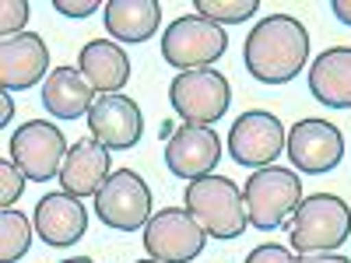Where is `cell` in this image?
<instances>
[{
  "mask_svg": "<svg viewBox=\"0 0 351 263\" xmlns=\"http://www.w3.org/2000/svg\"><path fill=\"white\" fill-rule=\"evenodd\" d=\"M285 144H288V130L278 120L274 112L267 109H250L243 112L228 130V155L236 165L243 168H267L274 165L278 155H285Z\"/></svg>",
  "mask_w": 351,
  "mask_h": 263,
  "instance_id": "9",
  "label": "cell"
},
{
  "mask_svg": "<svg viewBox=\"0 0 351 263\" xmlns=\"http://www.w3.org/2000/svg\"><path fill=\"white\" fill-rule=\"evenodd\" d=\"M243 263H295L288 246H278V242H263L256 249H250V256Z\"/></svg>",
  "mask_w": 351,
  "mask_h": 263,
  "instance_id": "25",
  "label": "cell"
},
{
  "mask_svg": "<svg viewBox=\"0 0 351 263\" xmlns=\"http://www.w3.org/2000/svg\"><path fill=\"white\" fill-rule=\"evenodd\" d=\"M25 21H28V4L25 0H4V4H0V36L4 39L21 36Z\"/></svg>",
  "mask_w": 351,
  "mask_h": 263,
  "instance_id": "24",
  "label": "cell"
},
{
  "mask_svg": "<svg viewBox=\"0 0 351 263\" xmlns=\"http://www.w3.org/2000/svg\"><path fill=\"white\" fill-rule=\"evenodd\" d=\"M49 46L36 32H21L11 39H0V84L4 92H25L49 77Z\"/></svg>",
  "mask_w": 351,
  "mask_h": 263,
  "instance_id": "14",
  "label": "cell"
},
{
  "mask_svg": "<svg viewBox=\"0 0 351 263\" xmlns=\"http://www.w3.org/2000/svg\"><path fill=\"white\" fill-rule=\"evenodd\" d=\"M32 225H36V236L46 246L67 249L88 231V211L71 193H46L32 211Z\"/></svg>",
  "mask_w": 351,
  "mask_h": 263,
  "instance_id": "15",
  "label": "cell"
},
{
  "mask_svg": "<svg viewBox=\"0 0 351 263\" xmlns=\"http://www.w3.org/2000/svg\"><path fill=\"white\" fill-rule=\"evenodd\" d=\"M109 148L102 140H95L92 134L81 137L71 144V151H67V162L60 168V183H64V193L84 200V197H95L106 179H109Z\"/></svg>",
  "mask_w": 351,
  "mask_h": 263,
  "instance_id": "16",
  "label": "cell"
},
{
  "mask_svg": "<svg viewBox=\"0 0 351 263\" xmlns=\"http://www.w3.org/2000/svg\"><path fill=\"white\" fill-rule=\"evenodd\" d=\"M285 155H288V162H291L295 172L324 175V172L337 168L341 158H344V134L330 120L306 116V120H299L295 127L288 130Z\"/></svg>",
  "mask_w": 351,
  "mask_h": 263,
  "instance_id": "11",
  "label": "cell"
},
{
  "mask_svg": "<svg viewBox=\"0 0 351 263\" xmlns=\"http://www.w3.org/2000/svg\"><path fill=\"white\" fill-rule=\"evenodd\" d=\"M60 263H95L92 256H71V260H60Z\"/></svg>",
  "mask_w": 351,
  "mask_h": 263,
  "instance_id": "30",
  "label": "cell"
},
{
  "mask_svg": "<svg viewBox=\"0 0 351 263\" xmlns=\"http://www.w3.org/2000/svg\"><path fill=\"white\" fill-rule=\"evenodd\" d=\"M169 105L176 109L183 123L197 127H215L232 105V88L228 77L215 67H200V71H183L176 74L169 84Z\"/></svg>",
  "mask_w": 351,
  "mask_h": 263,
  "instance_id": "5",
  "label": "cell"
},
{
  "mask_svg": "<svg viewBox=\"0 0 351 263\" xmlns=\"http://www.w3.org/2000/svg\"><path fill=\"white\" fill-rule=\"evenodd\" d=\"M53 8L67 18H88L92 11H99V0H53Z\"/></svg>",
  "mask_w": 351,
  "mask_h": 263,
  "instance_id": "26",
  "label": "cell"
},
{
  "mask_svg": "<svg viewBox=\"0 0 351 263\" xmlns=\"http://www.w3.org/2000/svg\"><path fill=\"white\" fill-rule=\"evenodd\" d=\"M243 64L260 84H288L309 64V32L291 14H267L243 42Z\"/></svg>",
  "mask_w": 351,
  "mask_h": 263,
  "instance_id": "1",
  "label": "cell"
},
{
  "mask_svg": "<svg viewBox=\"0 0 351 263\" xmlns=\"http://www.w3.org/2000/svg\"><path fill=\"white\" fill-rule=\"evenodd\" d=\"M95 105V92L84 81V74L77 67H53V74L43 81V109L53 120H77L88 116Z\"/></svg>",
  "mask_w": 351,
  "mask_h": 263,
  "instance_id": "20",
  "label": "cell"
},
{
  "mask_svg": "<svg viewBox=\"0 0 351 263\" xmlns=\"http://www.w3.org/2000/svg\"><path fill=\"white\" fill-rule=\"evenodd\" d=\"M260 11V0H193V14L215 25H239Z\"/></svg>",
  "mask_w": 351,
  "mask_h": 263,
  "instance_id": "22",
  "label": "cell"
},
{
  "mask_svg": "<svg viewBox=\"0 0 351 263\" xmlns=\"http://www.w3.org/2000/svg\"><path fill=\"white\" fill-rule=\"evenodd\" d=\"M11 116H14V99H11V92H4V112H0V127H8Z\"/></svg>",
  "mask_w": 351,
  "mask_h": 263,
  "instance_id": "29",
  "label": "cell"
},
{
  "mask_svg": "<svg viewBox=\"0 0 351 263\" xmlns=\"http://www.w3.org/2000/svg\"><path fill=\"white\" fill-rule=\"evenodd\" d=\"M309 95L327 109H351V46H330L309 67Z\"/></svg>",
  "mask_w": 351,
  "mask_h": 263,
  "instance_id": "18",
  "label": "cell"
},
{
  "mask_svg": "<svg viewBox=\"0 0 351 263\" xmlns=\"http://www.w3.org/2000/svg\"><path fill=\"white\" fill-rule=\"evenodd\" d=\"M228 49V36L225 28L200 18V14H183L176 18L165 36H162V60L176 71H200L218 64Z\"/></svg>",
  "mask_w": 351,
  "mask_h": 263,
  "instance_id": "6",
  "label": "cell"
},
{
  "mask_svg": "<svg viewBox=\"0 0 351 263\" xmlns=\"http://www.w3.org/2000/svg\"><path fill=\"white\" fill-rule=\"evenodd\" d=\"M32 249V225L18 208L0 211V263H18Z\"/></svg>",
  "mask_w": 351,
  "mask_h": 263,
  "instance_id": "21",
  "label": "cell"
},
{
  "mask_svg": "<svg viewBox=\"0 0 351 263\" xmlns=\"http://www.w3.org/2000/svg\"><path fill=\"white\" fill-rule=\"evenodd\" d=\"M295 263H351V260L341 253H302L295 256Z\"/></svg>",
  "mask_w": 351,
  "mask_h": 263,
  "instance_id": "27",
  "label": "cell"
},
{
  "mask_svg": "<svg viewBox=\"0 0 351 263\" xmlns=\"http://www.w3.org/2000/svg\"><path fill=\"white\" fill-rule=\"evenodd\" d=\"M77 71L84 74V81L92 84V92H99V95H120L130 81L127 49L112 39L84 42L81 53H77Z\"/></svg>",
  "mask_w": 351,
  "mask_h": 263,
  "instance_id": "17",
  "label": "cell"
},
{
  "mask_svg": "<svg viewBox=\"0 0 351 263\" xmlns=\"http://www.w3.org/2000/svg\"><path fill=\"white\" fill-rule=\"evenodd\" d=\"M144 249L158 263H193L204 246H208V231H204L186 208H162L144 225Z\"/></svg>",
  "mask_w": 351,
  "mask_h": 263,
  "instance_id": "8",
  "label": "cell"
},
{
  "mask_svg": "<svg viewBox=\"0 0 351 263\" xmlns=\"http://www.w3.org/2000/svg\"><path fill=\"white\" fill-rule=\"evenodd\" d=\"M218 158H221V140H218L215 127L183 123L165 140V168L176 179H200V175H211Z\"/></svg>",
  "mask_w": 351,
  "mask_h": 263,
  "instance_id": "13",
  "label": "cell"
},
{
  "mask_svg": "<svg viewBox=\"0 0 351 263\" xmlns=\"http://www.w3.org/2000/svg\"><path fill=\"white\" fill-rule=\"evenodd\" d=\"M243 200H246L250 225L260 228V231H274L288 218H295L299 203L306 197H302V179H299L295 168L267 165V168H256L246 179Z\"/></svg>",
  "mask_w": 351,
  "mask_h": 263,
  "instance_id": "4",
  "label": "cell"
},
{
  "mask_svg": "<svg viewBox=\"0 0 351 263\" xmlns=\"http://www.w3.org/2000/svg\"><path fill=\"white\" fill-rule=\"evenodd\" d=\"M102 21L112 42H148L162 25V4L158 0H106Z\"/></svg>",
  "mask_w": 351,
  "mask_h": 263,
  "instance_id": "19",
  "label": "cell"
},
{
  "mask_svg": "<svg viewBox=\"0 0 351 263\" xmlns=\"http://www.w3.org/2000/svg\"><path fill=\"white\" fill-rule=\"evenodd\" d=\"M134 263H158V260H152V256H144V260H134Z\"/></svg>",
  "mask_w": 351,
  "mask_h": 263,
  "instance_id": "31",
  "label": "cell"
},
{
  "mask_svg": "<svg viewBox=\"0 0 351 263\" xmlns=\"http://www.w3.org/2000/svg\"><path fill=\"white\" fill-rule=\"evenodd\" d=\"M95 214L112 231H137L152 221V190L134 168L112 172L95 193Z\"/></svg>",
  "mask_w": 351,
  "mask_h": 263,
  "instance_id": "10",
  "label": "cell"
},
{
  "mask_svg": "<svg viewBox=\"0 0 351 263\" xmlns=\"http://www.w3.org/2000/svg\"><path fill=\"white\" fill-rule=\"evenodd\" d=\"M25 183H28V175L11 162V158H4L0 162V208H14L18 203V197H21V190H25Z\"/></svg>",
  "mask_w": 351,
  "mask_h": 263,
  "instance_id": "23",
  "label": "cell"
},
{
  "mask_svg": "<svg viewBox=\"0 0 351 263\" xmlns=\"http://www.w3.org/2000/svg\"><path fill=\"white\" fill-rule=\"evenodd\" d=\"M351 239V203L337 193H313L299 203L288 242L302 253H334Z\"/></svg>",
  "mask_w": 351,
  "mask_h": 263,
  "instance_id": "3",
  "label": "cell"
},
{
  "mask_svg": "<svg viewBox=\"0 0 351 263\" xmlns=\"http://www.w3.org/2000/svg\"><path fill=\"white\" fill-rule=\"evenodd\" d=\"M88 120V134L102 140L109 151H130L144 137V116L130 95H99Z\"/></svg>",
  "mask_w": 351,
  "mask_h": 263,
  "instance_id": "12",
  "label": "cell"
},
{
  "mask_svg": "<svg viewBox=\"0 0 351 263\" xmlns=\"http://www.w3.org/2000/svg\"><path fill=\"white\" fill-rule=\"evenodd\" d=\"M8 151H11V162L28 175V183H49V179H60V168L71 148L56 123L28 120L11 134Z\"/></svg>",
  "mask_w": 351,
  "mask_h": 263,
  "instance_id": "7",
  "label": "cell"
},
{
  "mask_svg": "<svg viewBox=\"0 0 351 263\" xmlns=\"http://www.w3.org/2000/svg\"><path fill=\"white\" fill-rule=\"evenodd\" d=\"M183 203L211 239H239L250 225L243 190L228 175L211 172V175H200V179H190Z\"/></svg>",
  "mask_w": 351,
  "mask_h": 263,
  "instance_id": "2",
  "label": "cell"
},
{
  "mask_svg": "<svg viewBox=\"0 0 351 263\" xmlns=\"http://www.w3.org/2000/svg\"><path fill=\"white\" fill-rule=\"evenodd\" d=\"M330 11H334L337 21H344L351 28V0H330Z\"/></svg>",
  "mask_w": 351,
  "mask_h": 263,
  "instance_id": "28",
  "label": "cell"
}]
</instances>
